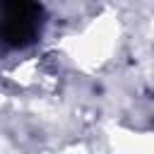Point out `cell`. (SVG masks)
Returning <instances> with one entry per match:
<instances>
[{"label":"cell","mask_w":154,"mask_h":154,"mask_svg":"<svg viewBox=\"0 0 154 154\" xmlns=\"http://www.w3.org/2000/svg\"><path fill=\"white\" fill-rule=\"evenodd\" d=\"M46 24V12L38 2L12 0L0 2V43L10 51L36 43Z\"/></svg>","instance_id":"6da1fadb"}]
</instances>
